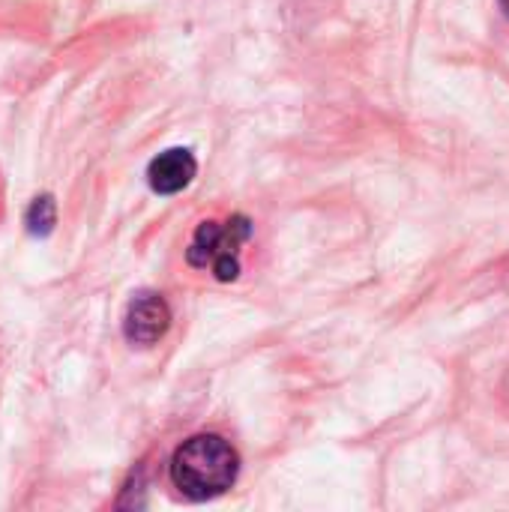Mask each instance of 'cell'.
I'll use <instances>...</instances> for the list:
<instances>
[{"label": "cell", "instance_id": "8992f818", "mask_svg": "<svg viewBox=\"0 0 509 512\" xmlns=\"http://www.w3.org/2000/svg\"><path fill=\"white\" fill-rule=\"evenodd\" d=\"M501 9H504V15L509 18V0H501Z\"/></svg>", "mask_w": 509, "mask_h": 512}, {"label": "cell", "instance_id": "7a4b0ae2", "mask_svg": "<svg viewBox=\"0 0 509 512\" xmlns=\"http://www.w3.org/2000/svg\"><path fill=\"white\" fill-rule=\"evenodd\" d=\"M252 237V222L246 216H234L228 222H201L186 261L198 270H213L219 282H231L240 273V246Z\"/></svg>", "mask_w": 509, "mask_h": 512}, {"label": "cell", "instance_id": "3957f363", "mask_svg": "<svg viewBox=\"0 0 509 512\" xmlns=\"http://www.w3.org/2000/svg\"><path fill=\"white\" fill-rule=\"evenodd\" d=\"M171 324V312H168V303L159 297V294H138L129 309H126V318H123V336L132 342V345H153L165 336Z\"/></svg>", "mask_w": 509, "mask_h": 512}, {"label": "cell", "instance_id": "6da1fadb", "mask_svg": "<svg viewBox=\"0 0 509 512\" xmlns=\"http://www.w3.org/2000/svg\"><path fill=\"white\" fill-rule=\"evenodd\" d=\"M240 471L234 447L219 435H195L177 447L171 459V480L189 501H210L225 495Z\"/></svg>", "mask_w": 509, "mask_h": 512}, {"label": "cell", "instance_id": "277c9868", "mask_svg": "<svg viewBox=\"0 0 509 512\" xmlns=\"http://www.w3.org/2000/svg\"><path fill=\"white\" fill-rule=\"evenodd\" d=\"M195 171H198L195 156L186 147H171L150 162L147 183L156 195H177L192 183Z\"/></svg>", "mask_w": 509, "mask_h": 512}, {"label": "cell", "instance_id": "5b68a950", "mask_svg": "<svg viewBox=\"0 0 509 512\" xmlns=\"http://www.w3.org/2000/svg\"><path fill=\"white\" fill-rule=\"evenodd\" d=\"M24 222H27V231H30V234H48V231L54 228V222H57V207H54V201H51L48 195L36 198V201L30 204Z\"/></svg>", "mask_w": 509, "mask_h": 512}]
</instances>
